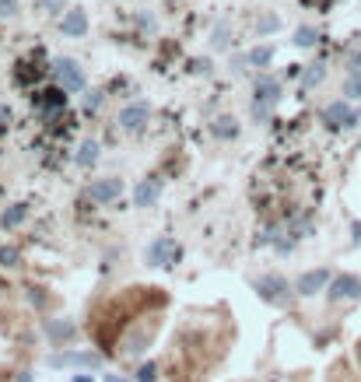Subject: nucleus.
<instances>
[{
  "label": "nucleus",
  "mask_w": 361,
  "mask_h": 382,
  "mask_svg": "<svg viewBox=\"0 0 361 382\" xmlns=\"http://www.w3.org/2000/svg\"><path fill=\"white\" fill-rule=\"evenodd\" d=\"M256 295L266 302V305H277V309H284V305H291V298L298 295V291H295V284H288L281 274H263L256 284Z\"/></svg>",
  "instance_id": "nucleus-1"
},
{
  "label": "nucleus",
  "mask_w": 361,
  "mask_h": 382,
  "mask_svg": "<svg viewBox=\"0 0 361 382\" xmlns=\"http://www.w3.org/2000/svg\"><path fill=\"white\" fill-rule=\"evenodd\" d=\"M277 102H281V81H274V77L260 74V77H256V99H253V116H256V120H266V116H270V109H274Z\"/></svg>",
  "instance_id": "nucleus-2"
},
{
  "label": "nucleus",
  "mask_w": 361,
  "mask_h": 382,
  "mask_svg": "<svg viewBox=\"0 0 361 382\" xmlns=\"http://www.w3.org/2000/svg\"><path fill=\"white\" fill-rule=\"evenodd\" d=\"M323 123H326L329 130H351V127H358V112H354L344 99H337V102H329V105L323 109Z\"/></svg>",
  "instance_id": "nucleus-3"
},
{
  "label": "nucleus",
  "mask_w": 361,
  "mask_h": 382,
  "mask_svg": "<svg viewBox=\"0 0 361 382\" xmlns=\"http://www.w3.org/2000/svg\"><path fill=\"white\" fill-rule=\"evenodd\" d=\"M326 295H329V302H361V277H354V274L334 277Z\"/></svg>",
  "instance_id": "nucleus-4"
},
{
  "label": "nucleus",
  "mask_w": 361,
  "mask_h": 382,
  "mask_svg": "<svg viewBox=\"0 0 361 382\" xmlns=\"http://www.w3.org/2000/svg\"><path fill=\"white\" fill-rule=\"evenodd\" d=\"M147 120H151V105H147V102H130L127 109H119V116H116L119 130H127V133H137Z\"/></svg>",
  "instance_id": "nucleus-5"
},
{
  "label": "nucleus",
  "mask_w": 361,
  "mask_h": 382,
  "mask_svg": "<svg viewBox=\"0 0 361 382\" xmlns=\"http://www.w3.org/2000/svg\"><path fill=\"white\" fill-rule=\"evenodd\" d=\"M53 368H102V358L95 355V351H64V355H53L49 358Z\"/></svg>",
  "instance_id": "nucleus-6"
},
{
  "label": "nucleus",
  "mask_w": 361,
  "mask_h": 382,
  "mask_svg": "<svg viewBox=\"0 0 361 382\" xmlns=\"http://www.w3.org/2000/svg\"><path fill=\"white\" fill-rule=\"evenodd\" d=\"M53 74H56V84L67 88V92H81V88H84V74H81L77 60H67V56H64V60H56Z\"/></svg>",
  "instance_id": "nucleus-7"
},
{
  "label": "nucleus",
  "mask_w": 361,
  "mask_h": 382,
  "mask_svg": "<svg viewBox=\"0 0 361 382\" xmlns=\"http://www.w3.org/2000/svg\"><path fill=\"white\" fill-rule=\"evenodd\" d=\"M175 259H179V242L169 239V235L147 246V263H151V267H172Z\"/></svg>",
  "instance_id": "nucleus-8"
},
{
  "label": "nucleus",
  "mask_w": 361,
  "mask_h": 382,
  "mask_svg": "<svg viewBox=\"0 0 361 382\" xmlns=\"http://www.w3.org/2000/svg\"><path fill=\"white\" fill-rule=\"evenodd\" d=\"M329 281H334V277H329L326 267H319V270H306L302 277L295 281V291H298L302 298H312L316 291H326V288H329Z\"/></svg>",
  "instance_id": "nucleus-9"
},
{
  "label": "nucleus",
  "mask_w": 361,
  "mask_h": 382,
  "mask_svg": "<svg viewBox=\"0 0 361 382\" xmlns=\"http://www.w3.org/2000/svg\"><path fill=\"white\" fill-rule=\"evenodd\" d=\"M88 196H92L95 203H112L123 196V179H99L88 186Z\"/></svg>",
  "instance_id": "nucleus-10"
},
{
  "label": "nucleus",
  "mask_w": 361,
  "mask_h": 382,
  "mask_svg": "<svg viewBox=\"0 0 361 382\" xmlns=\"http://www.w3.org/2000/svg\"><path fill=\"white\" fill-rule=\"evenodd\" d=\"M60 32H64L67 39H81V36L88 32V14H84L81 8L67 11L64 18H60Z\"/></svg>",
  "instance_id": "nucleus-11"
},
{
  "label": "nucleus",
  "mask_w": 361,
  "mask_h": 382,
  "mask_svg": "<svg viewBox=\"0 0 361 382\" xmlns=\"http://www.w3.org/2000/svg\"><path fill=\"white\" fill-rule=\"evenodd\" d=\"M67 95H71L67 88H60V84H56V88H46V92H39L32 102H36V109L53 112V109H64V105H67Z\"/></svg>",
  "instance_id": "nucleus-12"
},
{
  "label": "nucleus",
  "mask_w": 361,
  "mask_h": 382,
  "mask_svg": "<svg viewBox=\"0 0 361 382\" xmlns=\"http://www.w3.org/2000/svg\"><path fill=\"white\" fill-rule=\"evenodd\" d=\"M158 196H162V179H158V175H151V179H144L134 190V207H151Z\"/></svg>",
  "instance_id": "nucleus-13"
},
{
  "label": "nucleus",
  "mask_w": 361,
  "mask_h": 382,
  "mask_svg": "<svg viewBox=\"0 0 361 382\" xmlns=\"http://www.w3.org/2000/svg\"><path fill=\"white\" fill-rule=\"evenodd\" d=\"M46 333L56 340V344H64V340H74V333H77V327L74 322H60V319H46Z\"/></svg>",
  "instance_id": "nucleus-14"
},
{
  "label": "nucleus",
  "mask_w": 361,
  "mask_h": 382,
  "mask_svg": "<svg viewBox=\"0 0 361 382\" xmlns=\"http://www.w3.org/2000/svg\"><path fill=\"white\" fill-rule=\"evenodd\" d=\"M210 133H214L218 140H228V137H235V133H238V123L232 120V116H218V120L210 123Z\"/></svg>",
  "instance_id": "nucleus-15"
},
{
  "label": "nucleus",
  "mask_w": 361,
  "mask_h": 382,
  "mask_svg": "<svg viewBox=\"0 0 361 382\" xmlns=\"http://www.w3.org/2000/svg\"><path fill=\"white\" fill-rule=\"evenodd\" d=\"M270 60H274V46H256V49H249V56H246L249 67H270Z\"/></svg>",
  "instance_id": "nucleus-16"
},
{
  "label": "nucleus",
  "mask_w": 361,
  "mask_h": 382,
  "mask_svg": "<svg viewBox=\"0 0 361 382\" xmlns=\"http://www.w3.org/2000/svg\"><path fill=\"white\" fill-rule=\"evenodd\" d=\"M25 214H28V207H25V203H14L11 211H4V214H0V225H4V228H18V225L25 221Z\"/></svg>",
  "instance_id": "nucleus-17"
},
{
  "label": "nucleus",
  "mask_w": 361,
  "mask_h": 382,
  "mask_svg": "<svg viewBox=\"0 0 361 382\" xmlns=\"http://www.w3.org/2000/svg\"><path fill=\"white\" fill-rule=\"evenodd\" d=\"M95 162H99V144L95 140H84L81 144V155H77V165L88 168V165H95Z\"/></svg>",
  "instance_id": "nucleus-18"
},
{
  "label": "nucleus",
  "mask_w": 361,
  "mask_h": 382,
  "mask_svg": "<svg viewBox=\"0 0 361 382\" xmlns=\"http://www.w3.org/2000/svg\"><path fill=\"white\" fill-rule=\"evenodd\" d=\"M316 28L312 25H302V28H298V32H295V46H302V49H309V46H316Z\"/></svg>",
  "instance_id": "nucleus-19"
},
{
  "label": "nucleus",
  "mask_w": 361,
  "mask_h": 382,
  "mask_svg": "<svg viewBox=\"0 0 361 382\" xmlns=\"http://www.w3.org/2000/svg\"><path fill=\"white\" fill-rule=\"evenodd\" d=\"M344 92H347L351 99H361V67L351 71V77H347V84H344Z\"/></svg>",
  "instance_id": "nucleus-20"
},
{
  "label": "nucleus",
  "mask_w": 361,
  "mask_h": 382,
  "mask_svg": "<svg viewBox=\"0 0 361 382\" xmlns=\"http://www.w3.org/2000/svg\"><path fill=\"white\" fill-rule=\"evenodd\" d=\"M277 28H281V21H277L274 14H266V18L256 21V32H260V36H270V32H277Z\"/></svg>",
  "instance_id": "nucleus-21"
},
{
  "label": "nucleus",
  "mask_w": 361,
  "mask_h": 382,
  "mask_svg": "<svg viewBox=\"0 0 361 382\" xmlns=\"http://www.w3.org/2000/svg\"><path fill=\"white\" fill-rule=\"evenodd\" d=\"M18 259H21V253H18L14 246H4V249H0V263H4V267H18Z\"/></svg>",
  "instance_id": "nucleus-22"
},
{
  "label": "nucleus",
  "mask_w": 361,
  "mask_h": 382,
  "mask_svg": "<svg viewBox=\"0 0 361 382\" xmlns=\"http://www.w3.org/2000/svg\"><path fill=\"white\" fill-rule=\"evenodd\" d=\"M323 74H326V71H323V64H316V67H309V71H306L302 84H306V88H312V84H319V81H323Z\"/></svg>",
  "instance_id": "nucleus-23"
},
{
  "label": "nucleus",
  "mask_w": 361,
  "mask_h": 382,
  "mask_svg": "<svg viewBox=\"0 0 361 382\" xmlns=\"http://www.w3.org/2000/svg\"><path fill=\"white\" fill-rule=\"evenodd\" d=\"M99 105H102V92H88L84 95V112H99Z\"/></svg>",
  "instance_id": "nucleus-24"
},
{
  "label": "nucleus",
  "mask_w": 361,
  "mask_h": 382,
  "mask_svg": "<svg viewBox=\"0 0 361 382\" xmlns=\"http://www.w3.org/2000/svg\"><path fill=\"white\" fill-rule=\"evenodd\" d=\"M155 372H158V368H155V361L140 365V368H137V382H155Z\"/></svg>",
  "instance_id": "nucleus-25"
},
{
  "label": "nucleus",
  "mask_w": 361,
  "mask_h": 382,
  "mask_svg": "<svg viewBox=\"0 0 361 382\" xmlns=\"http://www.w3.org/2000/svg\"><path fill=\"white\" fill-rule=\"evenodd\" d=\"M18 14V0H0V18H14Z\"/></svg>",
  "instance_id": "nucleus-26"
},
{
  "label": "nucleus",
  "mask_w": 361,
  "mask_h": 382,
  "mask_svg": "<svg viewBox=\"0 0 361 382\" xmlns=\"http://www.w3.org/2000/svg\"><path fill=\"white\" fill-rule=\"evenodd\" d=\"M42 8L53 11V14H60V11H64V0H42Z\"/></svg>",
  "instance_id": "nucleus-27"
},
{
  "label": "nucleus",
  "mask_w": 361,
  "mask_h": 382,
  "mask_svg": "<svg viewBox=\"0 0 361 382\" xmlns=\"http://www.w3.org/2000/svg\"><path fill=\"white\" fill-rule=\"evenodd\" d=\"M214 46H228V28H225V25L214 32Z\"/></svg>",
  "instance_id": "nucleus-28"
},
{
  "label": "nucleus",
  "mask_w": 361,
  "mask_h": 382,
  "mask_svg": "<svg viewBox=\"0 0 361 382\" xmlns=\"http://www.w3.org/2000/svg\"><path fill=\"white\" fill-rule=\"evenodd\" d=\"M74 382H92V375H74Z\"/></svg>",
  "instance_id": "nucleus-29"
},
{
  "label": "nucleus",
  "mask_w": 361,
  "mask_h": 382,
  "mask_svg": "<svg viewBox=\"0 0 361 382\" xmlns=\"http://www.w3.org/2000/svg\"><path fill=\"white\" fill-rule=\"evenodd\" d=\"M354 355H358V368H361V340H358V347H354Z\"/></svg>",
  "instance_id": "nucleus-30"
},
{
  "label": "nucleus",
  "mask_w": 361,
  "mask_h": 382,
  "mask_svg": "<svg viewBox=\"0 0 361 382\" xmlns=\"http://www.w3.org/2000/svg\"><path fill=\"white\" fill-rule=\"evenodd\" d=\"M8 116H11V112H8V105H0V120H8Z\"/></svg>",
  "instance_id": "nucleus-31"
},
{
  "label": "nucleus",
  "mask_w": 361,
  "mask_h": 382,
  "mask_svg": "<svg viewBox=\"0 0 361 382\" xmlns=\"http://www.w3.org/2000/svg\"><path fill=\"white\" fill-rule=\"evenodd\" d=\"M109 382H127V379H116V375H109Z\"/></svg>",
  "instance_id": "nucleus-32"
}]
</instances>
